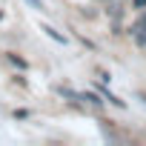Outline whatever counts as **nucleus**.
Segmentation results:
<instances>
[{
  "instance_id": "f257e3e1",
  "label": "nucleus",
  "mask_w": 146,
  "mask_h": 146,
  "mask_svg": "<svg viewBox=\"0 0 146 146\" xmlns=\"http://www.w3.org/2000/svg\"><path fill=\"white\" fill-rule=\"evenodd\" d=\"M100 95H103V100H109L112 106H117V109H126V100H120L117 95H112L109 89H100Z\"/></svg>"
},
{
  "instance_id": "f03ea898",
  "label": "nucleus",
  "mask_w": 146,
  "mask_h": 146,
  "mask_svg": "<svg viewBox=\"0 0 146 146\" xmlns=\"http://www.w3.org/2000/svg\"><path fill=\"white\" fill-rule=\"evenodd\" d=\"M78 100H86V103H92V106H103V98H100V95H92V92L78 95Z\"/></svg>"
},
{
  "instance_id": "7ed1b4c3",
  "label": "nucleus",
  "mask_w": 146,
  "mask_h": 146,
  "mask_svg": "<svg viewBox=\"0 0 146 146\" xmlns=\"http://www.w3.org/2000/svg\"><path fill=\"white\" fill-rule=\"evenodd\" d=\"M135 40H137V46H146V23H140V20L135 26Z\"/></svg>"
},
{
  "instance_id": "20e7f679",
  "label": "nucleus",
  "mask_w": 146,
  "mask_h": 146,
  "mask_svg": "<svg viewBox=\"0 0 146 146\" xmlns=\"http://www.w3.org/2000/svg\"><path fill=\"white\" fill-rule=\"evenodd\" d=\"M6 57H9V63H12V66H17V69H29V63H26V60H23L20 54H15V52H9Z\"/></svg>"
},
{
  "instance_id": "39448f33",
  "label": "nucleus",
  "mask_w": 146,
  "mask_h": 146,
  "mask_svg": "<svg viewBox=\"0 0 146 146\" xmlns=\"http://www.w3.org/2000/svg\"><path fill=\"white\" fill-rule=\"evenodd\" d=\"M43 32L52 37V40H57V43H66V35H60V32H54L52 26H43Z\"/></svg>"
},
{
  "instance_id": "423d86ee",
  "label": "nucleus",
  "mask_w": 146,
  "mask_h": 146,
  "mask_svg": "<svg viewBox=\"0 0 146 146\" xmlns=\"http://www.w3.org/2000/svg\"><path fill=\"white\" fill-rule=\"evenodd\" d=\"M26 3H29V6H35L37 12H43V3H40V0H26Z\"/></svg>"
},
{
  "instance_id": "0eeeda50",
  "label": "nucleus",
  "mask_w": 146,
  "mask_h": 146,
  "mask_svg": "<svg viewBox=\"0 0 146 146\" xmlns=\"http://www.w3.org/2000/svg\"><path fill=\"white\" fill-rule=\"evenodd\" d=\"M132 9H146V0H132Z\"/></svg>"
},
{
  "instance_id": "6e6552de",
  "label": "nucleus",
  "mask_w": 146,
  "mask_h": 146,
  "mask_svg": "<svg viewBox=\"0 0 146 146\" xmlns=\"http://www.w3.org/2000/svg\"><path fill=\"white\" fill-rule=\"evenodd\" d=\"M0 17H3V15H0Z\"/></svg>"
}]
</instances>
